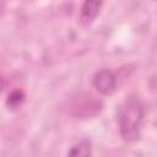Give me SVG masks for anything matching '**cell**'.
I'll return each mask as SVG.
<instances>
[{"label": "cell", "mask_w": 157, "mask_h": 157, "mask_svg": "<svg viewBox=\"0 0 157 157\" xmlns=\"http://www.w3.org/2000/svg\"><path fill=\"white\" fill-rule=\"evenodd\" d=\"M145 117V107L137 96H129L119 107L118 125L125 141H136L141 134V124Z\"/></svg>", "instance_id": "6da1fadb"}, {"label": "cell", "mask_w": 157, "mask_h": 157, "mask_svg": "<svg viewBox=\"0 0 157 157\" xmlns=\"http://www.w3.org/2000/svg\"><path fill=\"white\" fill-rule=\"evenodd\" d=\"M69 155L70 156H90L91 155L90 142L87 140L78 142L77 145L72 146V148L69 151Z\"/></svg>", "instance_id": "277c9868"}, {"label": "cell", "mask_w": 157, "mask_h": 157, "mask_svg": "<svg viewBox=\"0 0 157 157\" xmlns=\"http://www.w3.org/2000/svg\"><path fill=\"white\" fill-rule=\"evenodd\" d=\"M25 101V94L22 91H13L11 92V94L9 96V105L11 108H17L20 107Z\"/></svg>", "instance_id": "5b68a950"}, {"label": "cell", "mask_w": 157, "mask_h": 157, "mask_svg": "<svg viewBox=\"0 0 157 157\" xmlns=\"http://www.w3.org/2000/svg\"><path fill=\"white\" fill-rule=\"evenodd\" d=\"M103 0H83L81 7V20L85 23H91L99 13Z\"/></svg>", "instance_id": "3957f363"}, {"label": "cell", "mask_w": 157, "mask_h": 157, "mask_svg": "<svg viewBox=\"0 0 157 157\" xmlns=\"http://www.w3.org/2000/svg\"><path fill=\"white\" fill-rule=\"evenodd\" d=\"M94 88L103 96H110L117 88V77L109 70H99L93 76L92 81Z\"/></svg>", "instance_id": "7a4b0ae2"}]
</instances>
